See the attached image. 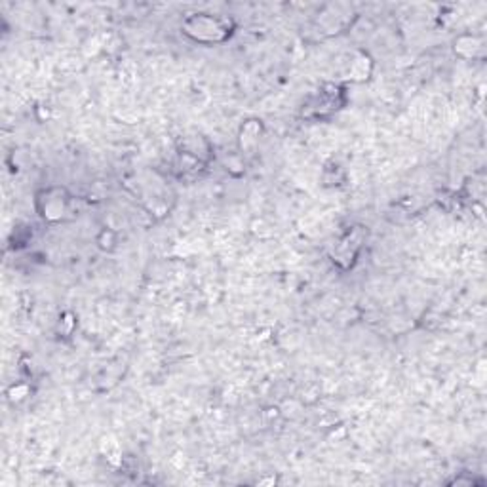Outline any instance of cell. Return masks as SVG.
Instances as JSON below:
<instances>
[{
    "label": "cell",
    "mask_w": 487,
    "mask_h": 487,
    "mask_svg": "<svg viewBox=\"0 0 487 487\" xmlns=\"http://www.w3.org/2000/svg\"><path fill=\"white\" fill-rule=\"evenodd\" d=\"M187 29L196 30L194 37L200 38V40H213V42H217V40H221V38L227 35V27H225L219 19H215V17H204V15L190 19V21L187 23Z\"/></svg>",
    "instance_id": "obj_1"
},
{
    "label": "cell",
    "mask_w": 487,
    "mask_h": 487,
    "mask_svg": "<svg viewBox=\"0 0 487 487\" xmlns=\"http://www.w3.org/2000/svg\"><path fill=\"white\" fill-rule=\"evenodd\" d=\"M63 213H65V198L48 194L44 200V208L40 210V215L48 221H57L63 217Z\"/></svg>",
    "instance_id": "obj_2"
}]
</instances>
